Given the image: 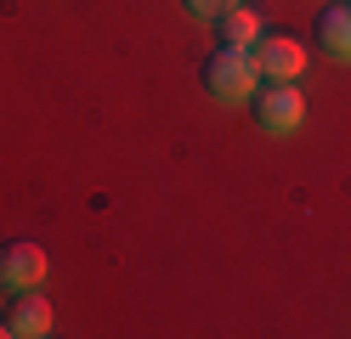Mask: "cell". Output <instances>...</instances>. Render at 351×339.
Here are the masks:
<instances>
[{"instance_id": "obj_5", "label": "cell", "mask_w": 351, "mask_h": 339, "mask_svg": "<svg viewBox=\"0 0 351 339\" xmlns=\"http://www.w3.org/2000/svg\"><path fill=\"white\" fill-rule=\"evenodd\" d=\"M6 328H12V339H46V334H51V305H46V294H40V288L12 294Z\"/></svg>"}, {"instance_id": "obj_8", "label": "cell", "mask_w": 351, "mask_h": 339, "mask_svg": "<svg viewBox=\"0 0 351 339\" xmlns=\"http://www.w3.org/2000/svg\"><path fill=\"white\" fill-rule=\"evenodd\" d=\"M227 6H238V0H187V12H193V17H221Z\"/></svg>"}, {"instance_id": "obj_7", "label": "cell", "mask_w": 351, "mask_h": 339, "mask_svg": "<svg viewBox=\"0 0 351 339\" xmlns=\"http://www.w3.org/2000/svg\"><path fill=\"white\" fill-rule=\"evenodd\" d=\"M317 45L328 57L351 62V0H340V6H323L317 12Z\"/></svg>"}, {"instance_id": "obj_1", "label": "cell", "mask_w": 351, "mask_h": 339, "mask_svg": "<svg viewBox=\"0 0 351 339\" xmlns=\"http://www.w3.org/2000/svg\"><path fill=\"white\" fill-rule=\"evenodd\" d=\"M199 79L215 102H250L255 85H261V62H255L250 45H215L199 68Z\"/></svg>"}, {"instance_id": "obj_4", "label": "cell", "mask_w": 351, "mask_h": 339, "mask_svg": "<svg viewBox=\"0 0 351 339\" xmlns=\"http://www.w3.org/2000/svg\"><path fill=\"white\" fill-rule=\"evenodd\" d=\"M250 51L261 62V79H300V68H306V40L289 29H267Z\"/></svg>"}, {"instance_id": "obj_2", "label": "cell", "mask_w": 351, "mask_h": 339, "mask_svg": "<svg viewBox=\"0 0 351 339\" xmlns=\"http://www.w3.org/2000/svg\"><path fill=\"white\" fill-rule=\"evenodd\" d=\"M250 119H255L261 130H272V136L295 130V125L306 119V97H300V85H295V79H261V85H255V97H250Z\"/></svg>"}, {"instance_id": "obj_6", "label": "cell", "mask_w": 351, "mask_h": 339, "mask_svg": "<svg viewBox=\"0 0 351 339\" xmlns=\"http://www.w3.org/2000/svg\"><path fill=\"white\" fill-rule=\"evenodd\" d=\"M210 23H215V45H255L261 34H267L261 12H250L244 0H238V6H227L221 17H210Z\"/></svg>"}, {"instance_id": "obj_10", "label": "cell", "mask_w": 351, "mask_h": 339, "mask_svg": "<svg viewBox=\"0 0 351 339\" xmlns=\"http://www.w3.org/2000/svg\"><path fill=\"white\" fill-rule=\"evenodd\" d=\"M0 294H6V288H0Z\"/></svg>"}, {"instance_id": "obj_3", "label": "cell", "mask_w": 351, "mask_h": 339, "mask_svg": "<svg viewBox=\"0 0 351 339\" xmlns=\"http://www.w3.org/2000/svg\"><path fill=\"white\" fill-rule=\"evenodd\" d=\"M46 271H51V260H46L40 243H29V238H6V243H0V288H6V294L40 288Z\"/></svg>"}, {"instance_id": "obj_9", "label": "cell", "mask_w": 351, "mask_h": 339, "mask_svg": "<svg viewBox=\"0 0 351 339\" xmlns=\"http://www.w3.org/2000/svg\"><path fill=\"white\" fill-rule=\"evenodd\" d=\"M0 339H12V328H6V316H0Z\"/></svg>"}]
</instances>
